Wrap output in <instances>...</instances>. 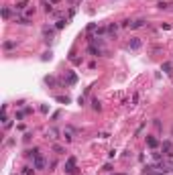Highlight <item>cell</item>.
<instances>
[{
    "label": "cell",
    "instance_id": "6da1fadb",
    "mask_svg": "<svg viewBox=\"0 0 173 175\" xmlns=\"http://www.w3.org/2000/svg\"><path fill=\"white\" fill-rule=\"evenodd\" d=\"M63 171L67 175H78V161H76L73 155L67 157V161H65V165H63Z\"/></svg>",
    "mask_w": 173,
    "mask_h": 175
},
{
    "label": "cell",
    "instance_id": "7a4b0ae2",
    "mask_svg": "<svg viewBox=\"0 0 173 175\" xmlns=\"http://www.w3.org/2000/svg\"><path fill=\"white\" fill-rule=\"evenodd\" d=\"M14 23L20 25V27H27V25H31V18H29L27 14H20V12H18V14H14Z\"/></svg>",
    "mask_w": 173,
    "mask_h": 175
},
{
    "label": "cell",
    "instance_id": "3957f363",
    "mask_svg": "<svg viewBox=\"0 0 173 175\" xmlns=\"http://www.w3.org/2000/svg\"><path fill=\"white\" fill-rule=\"evenodd\" d=\"M45 165H47V161H45V157H41V155L33 159V169H39L41 171V169H45Z\"/></svg>",
    "mask_w": 173,
    "mask_h": 175
},
{
    "label": "cell",
    "instance_id": "277c9868",
    "mask_svg": "<svg viewBox=\"0 0 173 175\" xmlns=\"http://www.w3.org/2000/svg\"><path fill=\"white\" fill-rule=\"evenodd\" d=\"M29 159H35V157H39L41 155V149L39 147H33V149H27V153H25Z\"/></svg>",
    "mask_w": 173,
    "mask_h": 175
},
{
    "label": "cell",
    "instance_id": "5b68a950",
    "mask_svg": "<svg viewBox=\"0 0 173 175\" xmlns=\"http://www.w3.org/2000/svg\"><path fill=\"white\" fill-rule=\"evenodd\" d=\"M145 25H147V20H145V18H136V20L129 23L130 29H141V27H145Z\"/></svg>",
    "mask_w": 173,
    "mask_h": 175
},
{
    "label": "cell",
    "instance_id": "8992f818",
    "mask_svg": "<svg viewBox=\"0 0 173 175\" xmlns=\"http://www.w3.org/2000/svg\"><path fill=\"white\" fill-rule=\"evenodd\" d=\"M88 53H92L94 57H100V55H104V51H102L100 47H94V45H90V47H88Z\"/></svg>",
    "mask_w": 173,
    "mask_h": 175
},
{
    "label": "cell",
    "instance_id": "52a82bcc",
    "mask_svg": "<svg viewBox=\"0 0 173 175\" xmlns=\"http://www.w3.org/2000/svg\"><path fill=\"white\" fill-rule=\"evenodd\" d=\"M41 6H43L45 12H49V14H53V12H55V10H53V4H51V2H47V0H43V2H41Z\"/></svg>",
    "mask_w": 173,
    "mask_h": 175
},
{
    "label": "cell",
    "instance_id": "ba28073f",
    "mask_svg": "<svg viewBox=\"0 0 173 175\" xmlns=\"http://www.w3.org/2000/svg\"><path fill=\"white\" fill-rule=\"evenodd\" d=\"M147 145H149L151 149H157V145H159V140H157L155 136H147Z\"/></svg>",
    "mask_w": 173,
    "mask_h": 175
},
{
    "label": "cell",
    "instance_id": "9c48e42d",
    "mask_svg": "<svg viewBox=\"0 0 173 175\" xmlns=\"http://www.w3.org/2000/svg\"><path fill=\"white\" fill-rule=\"evenodd\" d=\"M27 4H29V0H20V2H18V4H14V10H16V12H23V10H25V6H27Z\"/></svg>",
    "mask_w": 173,
    "mask_h": 175
},
{
    "label": "cell",
    "instance_id": "30bf717a",
    "mask_svg": "<svg viewBox=\"0 0 173 175\" xmlns=\"http://www.w3.org/2000/svg\"><path fill=\"white\" fill-rule=\"evenodd\" d=\"M14 47H16V41H4V43H2V49H4V51H10V49H14Z\"/></svg>",
    "mask_w": 173,
    "mask_h": 175
},
{
    "label": "cell",
    "instance_id": "8fae6325",
    "mask_svg": "<svg viewBox=\"0 0 173 175\" xmlns=\"http://www.w3.org/2000/svg\"><path fill=\"white\" fill-rule=\"evenodd\" d=\"M161 69H163L165 73H169V76H171V73H173V65H171V63H169V61H165V63L161 65Z\"/></svg>",
    "mask_w": 173,
    "mask_h": 175
},
{
    "label": "cell",
    "instance_id": "7c38bea8",
    "mask_svg": "<svg viewBox=\"0 0 173 175\" xmlns=\"http://www.w3.org/2000/svg\"><path fill=\"white\" fill-rule=\"evenodd\" d=\"M92 108H94L96 112H100V110H102V102H100L98 98H94V100H92Z\"/></svg>",
    "mask_w": 173,
    "mask_h": 175
},
{
    "label": "cell",
    "instance_id": "4fadbf2b",
    "mask_svg": "<svg viewBox=\"0 0 173 175\" xmlns=\"http://www.w3.org/2000/svg\"><path fill=\"white\" fill-rule=\"evenodd\" d=\"M138 47H141V39H132V41L129 43V49H132V51L138 49Z\"/></svg>",
    "mask_w": 173,
    "mask_h": 175
},
{
    "label": "cell",
    "instance_id": "5bb4252c",
    "mask_svg": "<svg viewBox=\"0 0 173 175\" xmlns=\"http://www.w3.org/2000/svg\"><path fill=\"white\" fill-rule=\"evenodd\" d=\"M169 6H171V4H169V2H167V0H161V2H159V4H157V8H159V10H167V8H169Z\"/></svg>",
    "mask_w": 173,
    "mask_h": 175
},
{
    "label": "cell",
    "instance_id": "9a60e30c",
    "mask_svg": "<svg viewBox=\"0 0 173 175\" xmlns=\"http://www.w3.org/2000/svg\"><path fill=\"white\" fill-rule=\"evenodd\" d=\"M2 18H4V20L10 18V6H4V8H2Z\"/></svg>",
    "mask_w": 173,
    "mask_h": 175
},
{
    "label": "cell",
    "instance_id": "2e32d148",
    "mask_svg": "<svg viewBox=\"0 0 173 175\" xmlns=\"http://www.w3.org/2000/svg\"><path fill=\"white\" fill-rule=\"evenodd\" d=\"M116 31H118V25L114 23V25H108V33L110 35H116Z\"/></svg>",
    "mask_w": 173,
    "mask_h": 175
},
{
    "label": "cell",
    "instance_id": "e0dca14e",
    "mask_svg": "<svg viewBox=\"0 0 173 175\" xmlns=\"http://www.w3.org/2000/svg\"><path fill=\"white\" fill-rule=\"evenodd\" d=\"M65 25H67V20H65V18H59V20H57V25H55V29H63Z\"/></svg>",
    "mask_w": 173,
    "mask_h": 175
},
{
    "label": "cell",
    "instance_id": "ac0fdd59",
    "mask_svg": "<svg viewBox=\"0 0 173 175\" xmlns=\"http://www.w3.org/2000/svg\"><path fill=\"white\" fill-rule=\"evenodd\" d=\"M76 82H78V76L76 73H69L67 76V84H76Z\"/></svg>",
    "mask_w": 173,
    "mask_h": 175
},
{
    "label": "cell",
    "instance_id": "d6986e66",
    "mask_svg": "<svg viewBox=\"0 0 173 175\" xmlns=\"http://www.w3.org/2000/svg\"><path fill=\"white\" fill-rule=\"evenodd\" d=\"M45 84H47V86H55V84H57V80H55V78H49V76H47V78H45Z\"/></svg>",
    "mask_w": 173,
    "mask_h": 175
},
{
    "label": "cell",
    "instance_id": "ffe728a7",
    "mask_svg": "<svg viewBox=\"0 0 173 175\" xmlns=\"http://www.w3.org/2000/svg\"><path fill=\"white\" fill-rule=\"evenodd\" d=\"M49 134H51V138H53V140H55V138H59V131H57V128H51Z\"/></svg>",
    "mask_w": 173,
    "mask_h": 175
},
{
    "label": "cell",
    "instance_id": "44dd1931",
    "mask_svg": "<svg viewBox=\"0 0 173 175\" xmlns=\"http://www.w3.org/2000/svg\"><path fill=\"white\" fill-rule=\"evenodd\" d=\"M53 153L61 155V153H63V147H61V145H53Z\"/></svg>",
    "mask_w": 173,
    "mask_h": 175
},
{
    "label": "cell",
    "instance_id": "7402d4cb",
    "mask_svg": "<svg viewBox=\"0 0 173 175\" xmlns=\"http://www.w3.org/2000/svg\"><path fill=\"white\" fill-rule=\"evenodd\" d=\"M153 159H155V161H161V159H163V153H157V151H153Z\"/></svg>",
    "mask_w": 173,
    "mask_h": 175
},
{
    "label": "cell",
    "instance_id": "603a6c76",
    "mask_svg": "<svg viewBox=\"0 0 173 175\" xmlns=\"http://www.w3.org/2000/svg\"><path fill=\"white\" fill-rule=\"evenodd\" d=\"M35 169H31V167H23V175H33Z\"/></svg>",
    "mask_w": 173,
    "mask_h": 175
},
{
    "label": "cell",
    "instance_id": "cb8c5ba5",
    "mask_svg": "<svg viewBox=\"0 0 173 175\" xmlns=\"http://www.w3.org/2000/svg\"><path fill=\"white\" fill-rule=\"evenodd\" d=\"M57 100L63 102V104H69V98H67V96H57Z\"/></svg>",
    "mask_w": 173,
    "mask_h": 175
},
{
    "label": "cell",
    "instance_id": "d4e9b609",
    "mask_svg": "<svg viewBox=\"0 0 173 175\" xmlns=\"http://www.w3.org/2000/svg\"><path fill=\"white\" fill-rule=\"evenodd\" d=\"M153 124H155V128H157V131H161V120H159V118H155V120H153Z\"/></svg>",
    "mask_w": 173,
    "mask_h": 175
},
{
    "label": "cell",
    "instance_id": "484cf974",
    "mask_svg": "<svg viewBox=\"0 0 173 175\" xmlns=\"http://www.w3.org/2000/svg\"><path fill=\"white\" fill-rule=\"evenodd\" d=\"M153 169H155V167H153V165H145V173H153Z\"/></svg>",
    "mask_w": 173,
    "mask_h": 175
},
{
    "label": "cell",
    "instance_id": "4316f807",
    "mask_svg": "<svg viewBox=\"0 0 173 175\" xmlns=\"http://www.w3.org/2000/svg\"><path fill=\"white\" fill-rule=\"evenodd\" d=\"M143 128H145V124H141V126H138V128H136V132H134V134H136V136H138V134H141V132H143Z\"/></svg>",
    "mask_w": 173,
    "mask_h": 175
}]
</instances>
